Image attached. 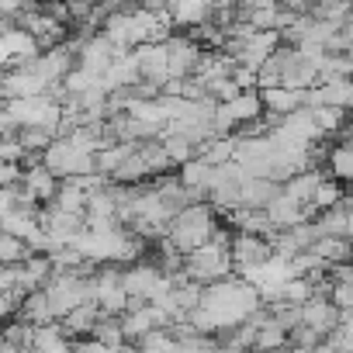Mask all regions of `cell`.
<instances>
[{"label": "cell", "mask_w": 353, "mask_h": 353, "mask_svg": "<svg viewBox=\"0 0 353 353\" xmlns=\"http://www.w3.org/2000/svg\"><path fill=\"white\" fill-rule=\"evenodd\" d=\"M305 104V90H284V87H270L260 94V108H270L277 114H294L298 108Z\"/></svg>", "instance_id": "cell-1"}, {"label": "cell", "mask_w": 353, "mask_h": 353, "mask_svg": "<svg viewBox=\"0 0 353 353\" xmlns=\"http://www.w3.org/2000/svg\"><path fill=\"white\" fill-rule=\"evenodd\" d=\"M329 163H332V170H336V176H339V184L350 176V145L346 142H339L332 152H329Z\"/></svg>", "instance_id": "cell-2"}]
</instances>
